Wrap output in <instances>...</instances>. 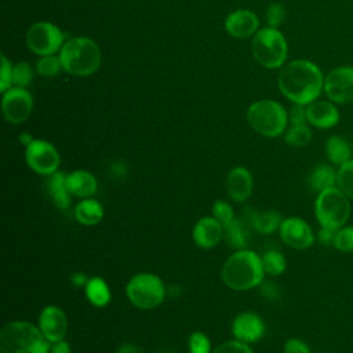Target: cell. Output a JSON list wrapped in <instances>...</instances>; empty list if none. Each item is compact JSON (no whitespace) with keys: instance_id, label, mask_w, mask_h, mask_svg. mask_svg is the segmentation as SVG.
I'll use <instances>...</instances> for the list:
<instances>
[{"instance_id":"1","label":"cell","mask_w":353,"mask_h":353,"mask_svg":"<svg viewBox=\"0 0 353 353\" xmlns=\"http://www.w3.org/2000/svg\"><path fill=\"white\" fill-rule=\"evenodd\" d=\"M280 92L292 103L309 105L324 90L320 68L307 59H295L284 65L277 77Z\"/></svg>"},{"instance_id":"2","label":"cell","mask_w":353,"mask_h":353,"mask_svg":"<svg viewBox=\"0 0 353 353\" xmlns=\"http://www.w3.org/2000/svg\"><path fill=\"white\" fill-rule=\"evenodd\" d=\"M262 258L251 250H236L225 261L221 277L226 287L234 291H248L263 281Z\"/></svg>"},{"instance_id":"3","label":"cell","mask_w":353,"mask_h":353,"mask_svg":"<svg viewBox=\"0 0 353 353\" xmlns=\"http://www.w3.org/2000/svg\"><path fill=\"white\" fill-rule=\"evenodd\" d=\"M62 69L73 76L85 77L94 74L102 62L99 46L90 37L79 36L66 40L59 51Z\"/></svg>"},{"instance_id":"4","label":"cell","mask_w":353,"mask_h":353,"mask_svg":"<svg viewBox=\"0 0 353 353\" xmlns=\"http://www.w3.org/2000/svg\"><path fill=\"white\" fill-rule=\"evenodd\" d=\"M50 347L39 325L29 321H10L0 331V353H50Z\"/></svg>"},{"instance_id":"5","label":"cell","mask_w":353,"mask_h":353,"mask_svg":"<svg viewBox=\"0 0 353 353\" xmlns=\"http://www.w3.org/2000/svg\"><path fill=\"white\" fill-rule=\"evenodd\" d=\"M247 121L259 135L276 138L287 130L288 112L277 101L261 99L248 106Z\"/></svg>"},{"instance_id":"6","label":"cell","mask_w":353,"mask_h":353,"mask_svg":"<svg viewBox=\"0 0 353 353\" xmlns=\"http://www.w3.org/2000/svg\"><path fill=\"white\" fill-rule=\"evenodd\" d=\"M254 59L266 69L283 68L288 54L287 40L277 28L259 29L251 43Z\"/></svg>"},{"instance_id":"7","label":"cell","mask_w":353,"mask_h":353,"mask_svg":"<svg viewBox=\"0 0 353 353\" xmlns=\"http://www.w3.org/2000/svg\"><path fill=\"white\" fill-rule=\"evenodd\" d=\"M350 211V199L338 186L325 189L316 196L314 215L323 228L338 230L346 225Z\"/></svg>"},{"instance_id":"8","label":"cell","mask_w":353,"mask_h":353,"mask_svg":"<svg viewBox=\"0 0 353 353\" xmlns=\"http://www.w3.org/2000/svg\"><path fill=\"white\" fill-rule=\"evenodd\" d=\"M165 285L163 280L153 273H138L132 276L125 285V295L132 306L150 310L160 306L165 298Z\"/></svg>"},{"instance_id":"9","label":"cell","mask_w":353,"mask_h":353,"mask_svg":"<svg viewBox=\"0 0 353 353\" xmlns=\"http://www.w3.org/2000/svg\"><path fill=\"white\" fill-rule=\"evenodd\" d=\"M63 43L62 30L48 21L36 22L26 32V46L39 57L55 55V52L61 51Z\"/></svg>"},{"instance_id":"10","label":"cell","mask_w":353,"mask_h":353,"mask_svg":"<svg viewBox=\"0 0 353 353\" xmlns=\"http://www.w3.org/2000/svg\"><path fill=\"white\" fill-rule=\"evenodd\" d=\"M25 160L33 172L44 176L58 171L61 164V156L57 148L44 139H33L25 148Z\"/></svg>"},{"instance_id":"11","label":"cell","mask_w":353,"mask_h":353,"mask_svg":"<svg viewBox=\"0 0 353 353\" xmlns=\"http://www.w3.org/2000/svg\"><path fill=\"white\" fill-rule=\"evenodd\" d=\"M1 110L4 119L14 125L25 123L33 110L32 94L23 87L12 85L3 92Z\"/></svg>"},{"instance_id":"12","label":"cell","mask_w":353,"mask_h":353,"mask_svg":"<svg viewBox=\"0 0 353 353\" xmlns=\"http://www.w3.org/2000/svg\"><path fill=\"white\" fill-rule=\"evenodd\" d=\"M325 97L334 103L353 102V68L339 66L324 77Z\"/></svg>"},{"instance_id":"13","label":"cell","mask_w":353,"mask_h":353,"mask_svg":"<svg viewBox=\"0 0 353 353\" xmlns=\"http://www.w3.org/2000/svg\"><path fill=\"white\" fill-rule=\"evenodd\" d=\"M279 234L283 243L294 250H307L314 243V233L310 225L298 216L283 219Z\"/></svg>"},{"instance_id":"14","label":"cell","mask_w":353,"mask_h":353,"mask_svg":"<svg viewBox=\"0 0 353 353\" xmlns=\"http://www.w3.org/2000/svg\"><path fill=\"white\" fill-rule=\"evenodd\" d=\"M232 334L237 341L255 343L265 334V321L254 312H241L232 321Z\"/></svg>"},{"instance_id":"15","label":"cell","mask_w":353,"mask_h":353,"mask_svg":"<svg viewBox=\"0 0 353 353\" xmlns=\"http://www.w3.org/2000/svg\"><path fill=\"white\" fill-rule=\"evenodd\" d=\"M37 325L51 343L65 339L68 334L66 314L59 306L55 305H48L40 312Z\"/></svg>"},{"instance_id":"16","label":"cell","mask_w":353,"mask_h":353,"mask_svg":"<svg viewBox=\"0 0 353 353\" xmlns=\"http://www.w3.org/2000/svg\"><path fill=\"white\" fill-rule=\"evenodd\" d=\"M258 17L250 10H236L225 19L226 32L236 39H247L254 36L259 29Z\"/></svg>"},{"instance_id":"17","label":"cell","mask_w":353,"mask_h":353,"mask_svg":"<svg viewBox=\"0 0 353 353\" xmlns=\"http://www.w3.org/2000/svg\"><path fill=\"white\" fill-rule=\"evenodd\" d=\"M254 188V179L251 172L245 167H234L226 176V190L229 197L236 203H245Z\"/></svg>"},{"instance_id":"18","label":"cell","mask_w":353,"mask_h":353,"mask_svg":"<svg viewBox=\"0 0 353 353\" xmlns=\"http://www.w3.org/2000/svg\"><path fill=\"white\" fill-rule=\"evenodd\" d=\"M192 237L197 247L214 248L223 239V226L214 216H201L193 226Z\"/></svg>"},{"instance_id":"19","label":"cell","mask_w":353,"mask_h":353,"mask_svg":"<svg viewBox=\"0 0 353 353\" xmlns=\"http://www.w3.org/2000/svg\"><path fill=\"white\" fill-rule=\"evenodd\" d=\"M307 123L316 128L328 130L338 124L339 112L332 101H313L306 105Z\"/></svg>"},{"instance_id":"20","label":"cell","mask_w":353,"mask_h":353,"mask_svg":"<svg viewBox=\"0 0 353 353\" xmlns=\"http://www.w3.org/2000/svg\"><path fill=\"white\" fill-rule=\"evenodd\" d=\"M66 186L72 196L79 199L92 197L98 190L97 178L85 170H74L66 174Z\"/></svg>"},{"instance_id":"21","label":"cell","mask_w":353,"mask_h":353,"mask_svg":"<svg viewBox=\"0 0 353 353\" xmlns=\"http://www.w3.org/2000/svg\"><path fill=\"white\" fill-rule=\"evenodd\" d=\"M244 219L248 222L250 228L261 234H272L279 230L283 221L281 215L274 210L259 211L254 208H245Z\"/></svg>"},{"instance_id":"22","label":"cell","mask_w":353,"mask_h":353,"mask_svg":"<svg viewBox=\"0 0 353 353\" xmlns=\"http://www.w3.org/2000/svg\"><path fill=\"white\" fill-rule=\"evenodd\" d=\"M46 186H47V190H48V194H50L52 203L55 204V207L58 210L65 211L70 207L73 196L68 190L65 172L58 170L54 174L48 175L47 181H46Z\"/></svg>"},{"instance_id":"23","label":"cell","mask_w":353,"mask_h":353,"mask_svg":"<svg viewBox=\"0 0 353 353\" xmlns=\"http://www.w3.org/2000/svg\"><path fill=\"white\" fill-rule=\"evenodd\" d=\"M248 222L244 218H237L223 228V239L226 244L234 250H244L250 241V232H248Z\"/></svg>"},{"instance_id":"24","label":"cell","mask_w":353,"mask_h":353,"mask_svg":"<svg viewBox=\"0 0 353 353\" xmlns=\"http://www.w3.org/2000/svg\"><path fill=\"white\" fill-rule=\"evenodd\" d=\"M74 218L84 226H94L103 218V207L92 197L81 199L74 207Z\"/></svg>"},{"instance_id":"25","label":"cell","mask_w":353,"mask_h":353,"mask_svg":"<svg viewBox=\"0 0 353 353\" xmlns=\"http://www.w3.org/2000/svg\"><path fill=\"white\" fill-rule=\"evenodd\" d=\"M336 171L334 165L330 164H319L316 165L309 176H307V185L313 192H323L325 189L336 186Z\"/></svg>"},{"instance_id":"26","label":"cell","mask_w":353,"mask_h":353,"mask_svg":"<svg viewBox=\"0 0 353 353\" xmlns=\"http://www.w3.org/2000/svg\"><path fill=\"white\" fill-rule=\"evenodd\" d=\"M325 154L334 167H341L352 159V146L345 138L331 135L325 141Z\"/></svg>"},{"instance_id":"27","label":"cell","mask_w":353,"mask_h":353,"mask_svg":"<svg viewBox=\"0 0 353 353\" xmlns=\"http://www.w3.org/2000/svg\"><path fill=\"white\" fill-rule=\"evenodd\" d=\"M84 292L88 302L97 307H105L112 299V294L108 283L98 276L88 279L84 287Z\"/></svg>"},{"instance_id":"28","label":"cell","mask_w":353,"mask_h":353,"mask_svg":"<svg viewBox=\"0 0 353 353\" xmlns=\"http://www.w3.org/2000/svg\"><path fill=\"white\" fill-rule=\"evenodd\" d=\"M284 141L294 148H302L312 141V130L305 124H291L284 132Z\"/></svg>"},{"instance_id":"29","label":"cell","mask_w":353,"mask_h":353,"mask_svg":"<svg viewBox=\"0 0 353 353\" xmlns=\"http://www.w3.org/2000/svg\"><path fill=\"white\" fill-rule=\"evenodd\" d=\"M261 258H262V265L266 274L274 277L284 273L287 268V262L284 255L279 250H268Z\"/></svg>"},{"instance_id":"30","label":"cell","mask_w":353,"mask_h":353,"mask_svg":"<svg viewBox=\"0 0 353 353\" xmlns=\"http://www.w3.org/2000/svg\"><path fill=\"white\" fill-rule=\"evenodd\" d=\"M336 186L353 200V157L338 167L336 171Z\"/></svg>"},{"instance_id":"31","label":"cell","mask_w":353,"mask_h":353,"mask_svg":"<svg viewBox=\"0 0 353 353\" xmlns=\"http://www.w3.org/2000/svg\"><path fill=\"white\" fill-rule=\"evenodd\" d=\"M61 70H63V69H62L59 55L58 57L57 55L40 57V59L36 63V72L44 77H54V76L59 74Z\"/></svg>"},{"instance_id":"32","label":"cell","mask_w":353,"mask_h":353,"mask_svg":"<svg viewBox=\"0 0 353 353\" xmlns=\"http://www.w3.org/2000/svg\"><path fill=\"white\" fill-rule=\"evenodd\" d=\"M332 247L341 252H353V225H345L336 230Z\"/></svg>"},{"instance_id":"33","label":"cell","mask_w":353,"mask_h":353,"mask_svg":"<svg viewBox=\"0 0 353 353\" xmlns=\"http://www.w3.org/2000/svg\"><path fill=\"white\" fill-rule=\"evenodd\" d=\"M33 79L32 66L28 62H18L12 68V85L26 88Z\"/></svg>"},{"instance_id":"34","label":"cell","mask_w":353,"mask_h":353,"mask_svg":"<svg viewBox=\"0 0 353 353\" xmlns=\"http://www.w3.org/2000/svg\"><path fill=\"white\" fill-rule=\"evenodd\" d=\"M212 216L225 228L226 225H229L233 219H234V211L233 207L223 200H215L211 208Z\"/></svg>"},{"instance_id":"35","label":"cell","mask_w":353,"mask_h":353,"mask_svg":"<svg viewBox=\"0 0 353 353\" xmlns=\"http://www.w3.org/2000/svg\"><path fill=\"white\" fill-rule=\"evenodd\" d=\"M188 347L190 353H211V341L210 338L201 332V331H194L190 334L188 339Z\"/></svg>"},{"instance_id":"36","label":"cell","mask_w":353,"mask_h":353,"mask_svg":"<svg viewBox=\"0 0 353 353\" xmlns=\"http://www.w3.org/2000/svg\"><path fill=\"white\" fill-rule=\"evenodd\" d=\"M211 353H254V352L248 343H244L237 339H232L218 345L215 349H212Z\"/></svg>"},{"instance_id":"37","label":"cell","mask_w":353,"mask_h":353,"mask_svg":"<svg viewBox=\"0 0 353 353\" xmlns=\"http://www.w3.org/2000/svg\"><path fill=\"white\" fill-rule=\"evenodd\" d=\"M285 19V8L280 3H273L269 6L266 11V21L269 26L272 28H279Z\"/></svg>"},{"instance_id":"38","label":"cell","mask_w":353,"mask_h":353,"mask_svg":"<svg viewBox=\"0 0 353 353\" xmlns=\"http://www.w3.org/2000/svg\"><path fill=\"white\" fill-rule=\"evenodd\" d=\"M1 69H0V91L6 92L8 88L12 87V65L6 58V55H1Z\"/></svg>"},{"instance_id":"39","label":"cell","mask_w":353,"mask_h":353,"mask_svg":"<svg viewBox=\"0 0 353 353\" xmlns=\"http://www.w3.org/2000/svg\"><path fill=\"white\" fill-rule=\"evenodd\" d=\"M283 353H312L309 345L299 338H290L285 341Z\"/></svg>"},{"instance_id":"40","label":"cell","mask_w":353,"mask_h":353,"mask_svg":"<svg viewBox=\"0 0 353 353\" xmlns=\"http://www.w3.org/2000/svg\"><path fill=\"white\" fill-rule=\"evenodd\" d=\"M288 123H291V124H305V123H307L306 106L294 103L292 108L288 110Z\"/></svg>"},{"instance_id":"41","label":"cell","mask_w":353,"mask_h":353,"mask_svg":"<svg viewBox=\"0 0 353 353\" xmlns=\"http://www.w3.org/2000/svg\"><path fill=\"white\" fill-rule=\"evenodd\" d=\"M259 290H261V295L269 301H276L280 296V290L272 280H263L259 284Z\"/></svg>"},{"instance_id":"42","label":"cell","mask_w":353,"mask_h":353,"mask_svg":"<svg viewBox=\"0 0 353 353\" xmlns=\"http://www.w3.org/2000/svg\"><path fill=\"white\" fill-rule=\"evenodd\" d=\"M109 174L113 179H117V181H124L125 176H127V165L124 161H113L110 164V168H109Z\"/></svg>"},{"instance_id":"43","label":"cell","mask_w":353,"mask_h":353,"mask_svg":"<svg viewBox=\"0 0 353 353\" xmlns=\"http://www.w3.org/2000/svg\"><path fill=\"white\" fill-rule=\"evenodd\" d=\"M335 234H336V230H335V229H330V228H323V226H320V230L317 232V240H319L323 245H334Z\"/></svg>"},{"instance_id":"44","label":"cell","mask_w":353,"mask_h":353,"mask_svg":"<svg viewBox=\"0 0 353 353\" xmlns=\"http://www.w3.org/2000/svg\"><path fill=\"white\" fill-rule=\"evenodd\" d=\"M50 353H70V345L65 339L52 342L50 347Z\"/></svg>"},{"instance_id":"45","label":"cell","mask_w":353,"mask_h":353,"mask_svg":"<svg viewBox=\"0 0 353 353\" xmlns=\"http://www.w3.org/2000/svg\"><path fill=\"white\" fill-rule=\"evenodd\" d=\"M70 281L74 287H85V284L88 281V277L84 272H74L70 276Z\"/></svg>"},{"instance_id":"46","label":"cell","mask_w":353,"mask_h":353,"mask_svg":"<svg viewBox=\"0 0 353 353\" xmlns=\"http://www.w3.org/2000/svg\"><path fill=\"white\" fill-rule=\"evenodd\" d=\"M116 353H142L141 349L132 343H124L121 345Z\"/></svg>"},{"instance_id":"47","label":"cell","mask_w":353,"mask_h":353,"mask_svg":"<svg viewBox=\"0 0 353 353\" xmlns=\"http://www.w3.org/2000/svg\"><path fill=\"white\" fill-rule=\"evenodd\" d=\"M33 135L32 134H29V132H22V134H19V142L26 148L28 145H30L32 142H33Z\"/></svg>"}]
</instances>
